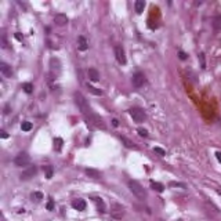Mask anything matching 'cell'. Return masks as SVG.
<instances>
[{
    "instance_id": "obj_7",
    "label": "cell",
    "mask_w": 221,
    "mask_h": 221,
    "mask_svg": "<svg viewBox=\"0 0 221 221\" xmlns=\"http://www.w3.org/2000/svg\"><path fill=\"white\" fill-rule=\"evenodd\" d=\"M113 51H115L116 61H118L119 64H122V65H124V64L127 62V58H126V52H124L123 47H122L120 44H116L115 48H113Z\"/></svg>"
},
{
    "instance_id": "obj_5",
    "label": "cell",
    "mask_w": 221,
    "mask_h": 221,
    "mask_svg": "<svg viewBox=\"0 0 221 221\" xmlns=\"http://www.w3.org/2000/svg\"><path fill=\"white\" fill-rule=\"evenodd\" d=\"M30 163V156L28 155V152L22 151L14 157V165L17 167H24V166H28Z\"/></svg>"
},
{
    "instance_id": "obj_32",
    "label": "cell",
    "mask_w": 221,
    "mask_h": 221,
    "mask_svg": "<svg viewBox=\"0 0 221 221\" xmlns=\"http://www.w3.org/2000/svg\"><path fill=\"white\" fill-rule=\"evenodd\" d=\"M47 210H52L54 209V200H52V199H50L48 202H47Z\"/></svg>"
},
{
    "instance_id": "obj_9",
    "label": "cell",
    "mask_w": 221,
    "mask_h": 221,
    "mask_svg": "<svg viewBox=\"0 0 221 221\" xmlns=\"http://www.w3.org/2000/svg\"><path fill=\"white\" fill-rule=\"evenodd\" d=\"M36 174H37V167H36V166H29L26 170H24L21 173L19 178L25 181V180H29V178H32V177H35Z\"/></svg>"
},
{
    "instance_id": "obj_26",
    "label": "cell",
    "mask_w": 221,
    "mask_h": 221,
    "mask_svg": "<svg viewBox=\"0 0 221 221\" xmlns=\"http://www.w3.org/2000/svg\"><path fill=\"white\" fill-rule=\"evenodd\" d=\"M22 88H24V91L26 94H30L33 91V84H32V83H25V84L22 86Z\"/></svg>"
},
{
    "instance_id": "obj_37",
    "label": "cell",
    "mask_w": 221,
    "mask_h": 221,
    "mask_svg": "<svg viewBox=\"0 0 221 221\" xmlns=\"http://www.w3.org/2000/svg\"><path fill=\"white\" fill-rule=\"evenodd\" d=\"M4 113H10V105H6V108H4Z\"/></svg>"
},
{
    "instance_id": "obj_28",
    "label": "cell",
    "mask_w": 221,
    "mask_h": 221,
    "mask_svg": "<svg viewBox=\"0 0 221 221\" xmlns=\"http://www.w3.org/2000/svg\"><path fill=\"white\" fill-rule=\"evenodd\" d=\"M137 133H138V135H141V137H148V130H146V129L138 127V129H137Z\"/></svg>"
},
{
    "instance_id": "obj_18",
    "label": "cell",
    "mask_w": 221,
    "mask_h": 221,
    "mask_svg": "<svg viewBox=\"0 0 221 221\" xmlns=\"http://www.w3.org/2000/svg\"><path fill=\"white\" fill-rule=\"evenodd\" d=\"M86 174L88 177H91V178H99L101 177V173L98 170H95V169H86Z\"/></svg>"
},
{
    "instance_id": "obj_36",
    "label": "cell",
    "mask_w": 221,
    "mask_h": 221,
    "mask_svg": "<svg viewBox=\"0 0 221 221\" xmlns=\"http://www.w3.org/2000/svg\"><path fill=\"white\" fill-rule=\"evenodd\" d=\"M0 133H2V138H7V137H8L7 131H4V130H2V131H0Z\"/></svg>"
},
{
    "instance_id": "obj_15",
    "label": "cell",
    "mask_w": 221,
    "mask_h": 221,
    "mask_svg": "<svg viewBox=\"0 0 221 221\" xmlns=\"http://www.w3.org/2000/svg\"><path fill=\"white\" fill-rule=\"evenodd\" d=\"M87 76L91 82H98L99 80V73L95 68H88L87 69Z\"/></svg>"
},
{
    "instance_id": "obj_24",
    "label": "cell",
    "mask_w": 221,
    "mask_h": 221,
    "mask_svg": "<svg viewBox=\"0 0 221 221\" xmlns=\"http://www.w3.org/2000/svg\"><path fill=\"white\" fill-rule=\"evenodd\" d=\"M62 142H64L62 138H55L54 140V149L57 152H60L61 149H62Z\"/></svg>"
},
{
    "instance_id": "obj_34",
    "label": "cell",
    "mask_w": 221,
    "mask_h": 221,
    "mask_svg": "<svg viewBox=\"0 0 221 221\" xmlns=\"http://www.w3.org/2000/svg\"><path fill=\"white\" fill-rule=\"evenodd\" d=\"M215 157H217V160L221 163V152H220V151H217V152H215Z\"/></svg>"
},
{
    "instance_id": "obj_21",
    "label": "cell",
    "mask_w": 221,
    "mask_h": 221,
    "mask_svg": "<svg viewBox=\"0 0 221 221\" xmlns=\"http://www.w3.org/2000/svg\"><path fill=\"white\" fill-rule=\"evenodd\" d=\"M94 202L97 203V207H98V211H101V213H105V203H104V200H102L101 198H94Z\"/></svg>"
},
{
    "instance_id": "obj_35",
    "label": "cell",
    "mask_w": 221,
    "mask_h": 221,
    "mask_svg": "<svg viewBox=\"0 0 221 221\" xmlns=\"http://www.w3.org/2000/svg\"><path fill=\"white\" fill-rule=\"evenodd\" d=\"M112 126H115V127L119 126V120H118V119H112Z\"/></svg>"
},
{
    "instance_id": "obj_1",
    "label": "cell",
    "mask_w": 221,
    "mask_h": 221,
    "mask_svg": "<svg viewBox=\"0 0 221 221\" xmlns=\"http://www.w3.org/2000/svg\"><path fill=\"white\" fill-rule=\"evenodd\" d=\"M73 99H75V104H76L77 108H79V110L82 112V115L87 119L88 116L93 113V110H91V108H90V105H88V101L86 99V97L83 95L82 93L76 91V93L73 94Z\"/></svg>"
},
{
    "instance_id": "obj_30",
    "label": "cell",
    "mask_w": 221,
    "mask_h": 221,
    "mask_svg": "<svg viewBox=\"0 0 221 221\" xmlns=\"http://www.w3.org/2000/svg\"><path fill=\"white\" fill-rule=\"evenodd\" d=\"M199 60H200V66L202 68H206V61H204V54L203 52H200V54H199Z\"/></svg>"
},
{
    "instance_id": "obj_8",
    "label": "cell",
    "mask_w": 221,
    "mask_h": 221,
    "mask_svg": "<svg viewBox=\"0 0 221 221\" xmlns=\"http://www.w3.org/2000/svg\"><path fill=\"white\" fill-rule=\"evenodd\" d=\"M145 82H146V79L142 72H135V73L133 75V86H134L135 88L142 87V86L145 84Z\"/></svg>"
},
{
    "instance_id": "obj_4",
    "label": "cell",
    "mask_w": 221,
    "mask_h": 221,
    "mask_svg": "<svg viewBox=\"0 0 221 221\" xmlns=\"http://www.w3.org/2000/svg\"><path fill=\"white\" fill-rule=\"evenodd\" d=\"M129 113H130V116L133 118V120H134L135 123H142V122L146 119V115H145V112H144L142 108L133 107V108H130L129 109Z\"/></svg>"
},
{
    "instance_id": "obj_3",
    "label": "cell",
    "mask_w": 221,
    "mask_h": 221,
    "mask_svg": "<svg viewBox=\"0 0 221 221\" xmlns=\"http://www.w3.org/2000/svg\"><path fill=\"white\" fill-rule=\"evenodd\" d=\"M87 124H90V126H94V127H97V129H102V130H105L107 129V124H105V122H104V119L101 118L99 115H97V113H91L90 116H88L87 119Z\"/></svg>"
},
{
    "instance_id": "obj_31",
    "label": "cell",
    "mask_w": 221,
    "mask_h": 221,
    "mask_svg": "<svg viewBox=\"0 0 221 221\" xmlns=\"http://www.w3.org/2000/svg\"><path fill=\"white\" fill-rule=\"evenodd\" d=\"M178 58L180 60H182V61H185L188 58V54L187 52H184V51H178Z\"/></svg>"
},
{
    "instance_id": "obj_23",
    "label": "cell",
    "mask_w": 221,
    "mask_h": 221,
    "mask_svg": "<svg viewBox=\"0 0 221 221\" xmlns=\"http://www.w3.org/2000/svg\"><path fill=\"white\" fill-rule=\"evenodd\" d=\"M86 86H87V90L90 91L91 94H94V95H101V94H102V91L99 90V88H95V87H94V86L88 84V83H87V84H86Z\"/></svg>"
},
{
    "instance_id": "obj_10",
    "label": "cell",
    "mask_w": 221,
    "mask_h": 221,
    "mask_svg": "<svg viewBox=\"0 0 221 221\" xmlns=\"http://www.w3.org/2000/svg\"><path fill=\"white\" fill-rule=\"evenodd\" d=\"M0 73L3 75V77H7V79H10V77L13 76V69H11V66L8 65V64L0 62Z\"/></svg>"
},
{
    "instance_id": "obj_16",
    "label": "cell",
    "mask_w": 221,
    "mask_h": 221,
    "mask_svg": "<svg viewBox=\"0 0 221 221\" xmlns=\"http://www.w3.org/2000/svg\"><path fill=\"white\" fill-rule=\"evenodd\" d=\"M211 26L215 32L221 30V15H214L211 19Z\"/></svg>"
},
{
    "instance_id": "obj_13",
    "label": "cell",
    "mask_w": 221,
    "mask_h": 221,
    "mask_svg": "<svg viewBox=\"0 0 221 221\" xmlns=\"http://www.w3.org/2000/svg\"><path fill=\"white\" fill-rule=\"evenodd\" d=\"M50 69H51V73L54 75V76H57V75L60 73V71H61L60 61H58L57 58H51V61H50Z\"/></svg>"
},
{
    "instance_id": "obj_14",
    "label": "cell",
    "mask_w": 221,
    "mask_h": 221,
    "mask_svg": "<svg viewBox=\"0 0 221 221\" xmlns=\"http://www.w3.org/2000/svg\"><path fill=\"white\" fill-rule=\"evenodd\" d=\"M77 48H79L80 51H86V50L88 48V41L84 36H79V37H77Z\"/></svg>"
},
{
    "instance_id": "obj_12",
    "label": "cell",
    "mask_w": 221,
    "mask_h": 221,
    "mask_svg": "<svg viewBox=\"0 0 221 221\" xmlns=\"http://www.w3.org/2000/svg\"><path fill=\"white\" fill-rule=\"evenodd\" d=\"M86 206H87V203H86L84 199H75L73 202H72V207H73L75 210H77V211H83V210H86Z\"/></svg>"
},
{
    "instance_id": "obj_38",
    "label": "cell",
    "mask_w": 221,
    "mask_h": 221,
    "mask_svg": "<svg viewBox=\"0 0 221 221\" xmlns=\"http://www.w3.org/2000/svg\"><path fill=\"white\" fill-rule=\"evenodd\" d=\"M15 37L18 39V40H22V36H21V33H15Z\"/></svg>"
},
{
    "instance_id": "obj_17",
    "label": "cell",
    "mask_w": 221,
    "mask_h": 221,
    "mask_svg": "<svg viewBox=\"0 0 221 221\" xmlns=\"http://www.w3.org/2000/svg\"><path fill=\"white\" fill-rule=\"evenodd\" d=\"M120 140H122V142L124 144V146L126 148H131V149H138V146L135 145L134 142H133L131 140H129L127 137H124V135H120Z\"/></svg>"
},
{
    "instance_id": "obj_39",
    "label": "cell",
    "mask_w": 221,
    "mask_h": 221,
    "mask_svg": "<svg viewBox=\"0 0 221 221\" xmlns=\"http://www.w3.org/2000/svg\"><path fill=\"white\" fill-rule=\"evenodd\" d=\"M2 221H6V218H4V215H3V217H2Z\"/></svg>"
},
{
    "instance_id": "obj_20",
    "label": "cell",
    "mask_w": 221,
    "mask_h": 221,
    "mask_svg": "<svg viewBox=\"0 0 221 221\" xmlns=\"http://www.w3.org/2000/svg\"><path fill=\"white\" fill-rule=\"evenodd\" d=\"M151 188L156 192H163L165 191V185L160 184V182H155V181H151Z\"/></svg>"
},
{
    "instance_id": "obj_22",
    "label": "cell",
    "mask_w": 221,
    "mask_h": 221,
    "mask_svg": "<svg viewBox=\"0 0 221 221\" xmlns=\"http://www.w3.org/2000/svg\"><path fill=\"white\" fill-rule=\"evenodd\" d=\"M43 170H44V173H46V178H51L52 177V173H54V169H52V166L51 165H46V166H43Z\"/></svg>"
},
{
    "instance_id": "obj_2",
    "label": "cell",
    "mask_w": 221,
    "mask_h": 221,
    "mask_svg": "<svg viewBox=\"0 0 221 221\" xmlns=\"http://www.w3.org/2000/svg\"><path fill=\"white\" fill-rule=\"evenodd\" d=\"M127 185H129V189L131 191L133 195H134L137 199H140V200H145L146 199V191L144 189L142 185H141L138 181H135V180H129V181H127Z\"/></svg>"
},
{
    "instance_id": "obj_6",
    "label": "cell",
    "mask_w": 221,
    "mask_h": 221,
    "mask_svg": "<svg viewBox=\"0 0 221 221\" xmlns=\"http://www.w3.org/2000/svg\"><path fill=\"white\" fill-rule=\"evenodd\" d=\"M110 215L115 220H120L124 215V206H122L120 203H112L110 204Z\"/></svg>"
},
{
    "instance_id": "obj_27",
    "label": "cell",
    "mask_w": 221,
    "mask_h": 221,
    "mask_svg": "<svg viewBox=\"0 0 221 221\" xmlns=\"http://www.w3.org/2000/svg\"><path fill=\"white\" fill-rule=\"evenodd\" d=\"M40 199H43V193H41V192H33L32 193V200L39 202Z\"/></svg>"
},
{
    "instance_id": "obj_29",
    "label": "cell",
    "mask_w": 221,
    "mask_h": 221,
    "mask_svg": "<svg viewBox=\"0 0 221 221\" xmlns=\"http://www.w3.org/2000/svg\"><path fill=\"white\" fill-rule=\"evenodd\" d=\"M153 152H156L159 156H165V155H166V151H165V149L159 148V146H155V148H153Z\"/></svg>"
},
{
    "instance_id": "obj_19",
    "label": "cell",
    "mask_w": 221,
    "mask_h": 221,
    "mask_svg": "<svg viewBox=\"0 0 221 221\" xmlns=\"http://www.w3.org/2000/svg\"><path fill=\"white\" fill-rule=\"evenodd\" d=\"M134 8H135V11H137V14H141L144 11V8H145V2H144V0H137V2L134 3Z\"/></svg>"
},
{
    "instance_id": "obj_33",
    "label": "cell",
    "mask_w": 221,
    "mask_h": 221,
    "mask_svg": "<svg viewBox=\"0 0 221 221\" xmlns=\"http://www.w3.org/2000/svg\"><path fill=\"white\" fill-rule=\"evenodd\" d=\"M2 41H3V44H2L3 48H7V41H6V36L4 35L2 36Z\"/></svg>"
},
{
    "instance_id": "obj_25",
    "label": "cell",
    "mask_w": 221,
    "mask_h": 221,
    "mask_svg": "<svg viewBox=\"0 0 221 221\" xmlns=\"http://www.w3.org/2000/svg\"><path fill=\"white\" fill-rule=\"evenodd\" d=\"M32 127H33V124L30 123V122H22V124H21L22 131H30Z\"/></svg>"
},
{
    "instance_id": "obj_11",
    "label": "cell",
    "mask_w": 221,
    "mask_h": 221,
    "mask_svg": "<svg viewBox=\"0 0 221 221\" xmlns=\"http://www.w3.org/2000/svg\"><path fill=\"white\" fill-rule=\"evenodd\" d=\"M68 17L65 15V14H55L54 15V22L57 26H65L66 24H68Z\"/></svg>"
}]
</instances>
